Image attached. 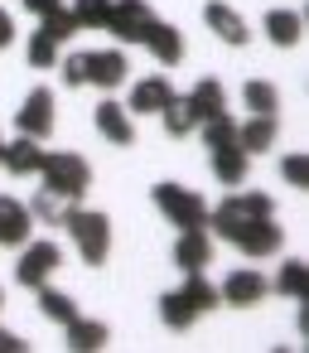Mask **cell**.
Wrapping results in <instances>:
<instances>
[{
    "instance_id": "6da1fadb",
    "label": "cell",
    "mask_w": 309,
    "mask_h": 353,
    "mask_svg": "<svg viewBox=\"0 0 309 353\" xmlns=\"http://www.w3.org/2000/svg\"><path fill=\"white\" fill-rule=\"evenodd\" d=\"M58 228L73 237V247H78V256H83L87 266H102V261L111 256V218H107V213H92V208L68 203Z\"/></svg>"
},
{
    "instance_id": "7a4b0ae2",
    "label": "cell",
    "mask_w": 309,
    "mask_h": 353,
    "mask_svg": "<svg viewBox=\"0 0 309 353\" xmlns=\"http://www.w3.org/2000/svg\"><path fill=\"white\" fill-rule=\"evenodd\" d=\"M39 184L63 199V203H78L87 189H92V165L73 150H44V165H39Z\"/></svg>"
},
{
    "instance_id": "3957f363",
    "label": "cell",
    "mask_w": 309,
    "mask_h": 353,
    "mask_svg": "<svg viewBox=\"0 0 309 353\" xmlns=\"http://www.w3.org/2000/svg\"><path fill=\"white\" fill-rule=\"evenodd\" d=\"M251 218H275V199L261 194V189H242V184H237V194H227L217 208H208V228H213L222 242H232V232H237L242 223H251Z\"/></svg>"
},
{
    "instance_id": "277c9868",
    "label": "cell",
    "mask_w": 309,
    "mask_h": 353,
    "mask_svg": "<svg viewBox=\"0 0 309 353\" xmlns=\"http://www.w3.org/2000/svg\"><path fill=\"white\" fill-rule=\"evenodd\" d=\"M150 199H155V208L184 232V228H208V203H203V194H193V189H184V184H155L150 189Z\"/></svg>"
},
{
    "instance_id": "5b68a950",
    "label": "cell",
    "mask_w": 309,
    "mask_h": 353,
    "mask_svg": "<svg viewBox=\"0 0 309 353\" xmlns=\"http://www.w3.org/2000/svg\"><path fill=\"white\" fill-rule=\"evenodd\" d=\"M232 247H237L242 256H251V261L280 256V247H285V228H280L275 218H251V223H242V228L232 232Z\"/></svg>"
},
{
    "instance_id": "8992f818",
    "label": "cell",
    "mask_w": 309,
    "mask_h": 353,
    "mask_svg": "<svg viewBox=\"0 0 309 353\" xmlns=\"http://www.w3.org/2000/svg\"><path fill=\"white\" fill-rule=\"evenodd\" d=\"M58 266H63V247L58 242H25L20 247V261H15V281L25 290H39Z\"/></svg>"
},
{
    "instance_id": "52a82bcc",
    "label": "cell",
    "mask_w": 309,
    "mask_h": 353,
    "mask_svg": "<svg viewBox=\"0 0 309 353\" xmlns=\"http://www.w3.org/2000/svg\"><path fill=\"white\" fill-rule=\"evenodd\" d=\"M266 276L256 271V266H237V271H227V281L217 285V305H232V310H251V305H261L266 300Z\"/></svg>"
},
{
    "instance_id": "ba28073f",
    "label": "cell",
    "mask_w": 309,
    "mask_h": 353,
    "mask_svg": "<svg viewBox=\"0 0 309 353\" xmlns=\"http://www.w3.org/2000/svg\"><path fill=\"white\" fill-rule=\"evenodd\" d=\"M155 25V10L145 0H111V15H107V30L121 39V44H140L145 30Z\"/></svg>"
},
{
    "instance_id": "9c48e42d",
    "label": "cell",
    "mask_w": 309,
    "mask_h": 353,
    "mask_svg": "<svg viewBox=\"0 0 309 353\" xmlns=\"http://www.w3.org/2000/svg\"><path fill=\"white\" fill-rule=\"evenodd\" d=\"M15 126H20V136L49 141V136H54V92H49V88H34V92L20 102V112H15Z\"/></svg>"
},
{
    "instance_id": "30bf717a",
    "label": "cell",
    "mask_w": 309,
    "mask_h": 353,
    "mask_svg": "<svg viewBox=\"0 0 309 353\" xmlns=\"http://www.w3.org/2000/svg\"><path fill=\"white\" fill-rule=\"evenodd\" d=\"M203 25H208L222 44H232V49H246V44H251V25L227 6V0H208V6H203Z\"/></svg>"
},
{
    "instance_id": "8fae6325",
    "label": "cell",
    "mask_w": 309,
    "mask_h": 353,
    "mask_svg": "<svg viewBox=\"0 0 309 353\" xmlns=\"http://www.w3.org/2000/svg\"><path fill=\"white\" fill-rule=\"evenodd\" d=\"M174 97H179V92H174V83H169L164 73H155V78H140V83L131 88L126 112H131V117H160Z\"/></svg>"
},
{
    "instance_id": "7c38bea8",
    "label": "cell",
    "mask_w": 309,
    "mask_h": 353,
    "mask_svg": "<svg viewBox=\"0 0 309 353\" xmlns=\"http://www.w3.org/2000/svg\"><path fill=\"white\" fill-rule=\"evenodd\" d=\"M92 121H97V136L111 141V145H131V141H136V121H131V112H126L111 92L92 107Z\"/></svg>"
},
{
    "instance_id": "4fadbf2b",
    "label": "cell",
    "mask_w": 309,
    "mask_h": 353,
    "mask_svg": "<svg viewBox=\"0 0 309 353\" xmlns=\"http://www.w3.org/2000/svg\"><path fill=\"white\" fill-rule=\"evenodd\" d=\"M126 73H131V63H126L121 49H97V54H87V83H92V88L116 92V88L126 83Z\"/></svg>"
},
{
    "instance_id": "5bb4252c",
    "label": "cell",
    "mask_w": 309,
    "mask_h": 353,
    "mask_svg": "<svg viewBox=\"0 0 309 353\" xmlns=\"http://www.w3.org/2000/svg\"><path fill=\"white\" fill-rule=\"evenodd\" d=\"M174 266L179 271H208L213 266V237L208 228H184L174 242Z\"/></svg>"
},
{
    "instance_id": "9a60e30c",
    "label": "cell",
    "mask_w": 309,
    "mask_h": 353,
    "mask_svg": "<svg viewBox=\"0 0 309 353\" xmlns=\"http://www.w3.org/2000/svg\"><path fill=\"white\" fill-rule=\"evenodd\" d=\"M30 228H34L30 203L0 194V247H25V242H30Z\"/></svg>"
},
{
    "instance_id": "2e32d148",
    "label": "cell",
    "mask_w": 309,
    "mask_h": 353,
    "mask_svg": "<svg viewBox=\"0 0 309 353\" xmlns=\"http://www.w3.org/2000/svg\"><path fill=\"white\" fill-rule=\"evenodd\" d=\"M39 165H44V141H34V136L6 141V155H0V170H10L15 179H30V174H39Z\"/></svg>"
},
{
    "instance_id": "e0dca14e",
    "label": "cell",
    "mask_w": 309,
    "mask_h": 353,
    "mask_svg": "<svg viewBox=\"0 0 309 353\" xmlns=\"http://www.w3.org/2000/svg\"><path fill=\"white\" fill-rule=\"evenodd\" d=\"M261 30H266V39L275 49H295L304 39V15L299 10H266L261 15Z\"/></svg>"
},
{
    "instance_id": "ac0fdd59",
    "label": "cell",
    "mask_w": 309,
    "mask_h": 353,
    "mask_svg": "<svg viewBox=\"0 0 309 353\" xmlns=\"http://www.w3.org/2000/svg\"><path fill=\"white\" fill-rule=\"evenodd\" d=\"M140 44H145L164 68H179V63H184V34H179L174 25H164V20H155V25L145 30V39H140Z\"/></svg>"
},
{
    "instance_id": "d6986e66",
    "label": "cell",
    "mask_w": 309,
    "mask_h": 353,
    "mask_svg": "<svg viewBox=\"0 0 309 353\" xmlns=\"http://www.w3.org/2000/svg\"><path fill=\"white\" fill-rule=\"evenodd\" d=\"M246 170H251V155L242 145H213V179L217 184L237 189V184H246Z\"/></svg>"
},
{
    "instance_id": "ffe728a7",
    "label": "cell",
    "mask_w": 309,
    "mask_h": 353,
    "mask_svg": "<svg viewBox=\"0 0 309 353\" xmlns=\"http://www.w3.org/2000/svg\"><path fill=\"white\" fill-rule=\"evenodd\" d=\"M63 334H68V348H73V353H97V348L111 343V329H107L102 319H83V314H73V319L63 324Z\"/></svg>"
},
{
    "instance_id": "44dd1931",
    "label": "cell",
    "mask_w": 309,
    "mask_h": 353,
    "mask_svg": "<svg viewBox=\"0 0 309 353\" xmlns=\"http://www.w3.org/2000/svg\"><path fill=\"white\" fill-rule=\"evenodd\" d=\"M280 136V121L275 117H251V121H237V145L246 155H266Z\"/></svg>"
},
{
    "instance_id": "7402d4cb",
    "label": "cell",
    "mask_w": 309,
    "mask_h": 353,
    "mask_svg": "<svg viewBox=\"0 0 309 353\" xmlns=\"http://www.w3.org/2000/svg\"><path fill=\"white\" fill-rule=\"evenodd\" d=\"M189 107L198 112V126L213 121V117H222V112H227V92H222V83H217V78H198L193 92H189Z\"/></svg>"
},
{
    "instance_id": "603a6c76",
    "label": "cell",
    "mask_w": 309,
    "mask_h": 353,
    "mask_svg": "<svg viewBox=\"0 0 309 353\" xmlns=\"http://www.w3.org/2000/svg\"><path fill=\"white\" fill-rule=\"evenodd\" d=\"M160 319H164L169 334H189V329L198 324V310H193L179 290H169V295H160Z\"/></svg>"
},
{
    "instance_id": "cb8c5ba5",
    "label": "cell",
    "mask_w": 309,
    "mask_h": 353,
    "mask_svg": "<svg viewBox=\"0 0 309 353\" xmlns=\"http://www.w3.org/2000/svg\"><path fill=\"white\" fill-rule=\"evenodd\" d=\"M179 295L198 310V314H208V310H217V285L203 276V271H184V285H179Z\"/></svg>"
},
{
    "instance_id": "d4e9b609",
    "label": "cell",
    "mask_w": 309,
    "mask_h": 353,
    "mask_svg": "<svg viewBox=\"0 0 309 353\" xmlns=\"http://www.w3.org/2000/svg\"><path fill=\"white\" fill-rule=\"evenodd\" d=\"M242 102H246L251 117H275V112H280V92H275L266 78H251V83L242 88Z\"/></svg>"
},
{
    "instance_id": "484cf974",
    "label": "cell",
    "mask_w": 309,
    "mask_h": 353,
    "mask_svg": "<svg viewBox=\"0 0 309 353\" xmlns=\"http://www.w3.org/2000/svg\"><path fill=\"white\" fill-rule=\"evenodd\" d=\"M160 121H164V131H169L174 141H184V136H193V131H198V112L189 107V97H174V102L160 112Z\"/></svg>"
},
{
    "instance_id": "4316f807",
    "label": "cell",
    "mask_w": 309,
    "mask_h": 353,
    "mask_svg": "<svg viewBox=\"0 0 309 353\" xmlns=\"http://www.w3.org/2000/svg\"><path fill=\"white\" fill-rule=\"evenodd\" d=\"M275 290L285 300H309V266L295 256V261H280V276H275Z\"/></svg>"
},
{
    "instance_id": "83f0119b",
    "label": "cell",
    "mask_w": 309,
    "mask_h": 353,
    "mask_svg": "<svg viewBox=\"0 0 309 353\" xmlns=\"http://www.w3.org/2000/svg\"><path fill=\"white\" fill-rule=\"evenodd\" d=\"M34 295H39V314H44V319H54V324H68V319L78 314V300H73V295H63V290H54L49 281H44Z\"/></svg>"
},
{
    "instance_id": "f1b7e54d",
    "label": "cell",
    "mask_w": 309,
    "mask_h": 353,
    "mask_svg": "<svg viewBox=\"0 0 309 353\" xmlns=\"http://www.w3.org/2000/svg\"><path fill=\"white\" fill-rule=\"evenodd\" d=\"M107 15H111V0H73L78 30H107Z\"/></svg>"
},
{
    "instance_id": "f546056e",
    "label": "cell",
    "mask_w": 309,
    "mask_h": 353,
    "mask_svg": "<svg viewBox=\"0 0 309 353\" xmlns=\"http://www.w3.org/2000/svg\"><path fill=\"white\" fill-rule=\"evenodd\" d=\"M39 30H44L54 44H68V39L78 34V20H73V10H63V6H58V10H49V15L39 20Z\"/></svg>"
},
{
    "instance_id": "4dcf8cb0",
    "label": "cell",
    "mask_w": 309,
    "mask_h": 353,
    "mask_svg": "<svg viewBox=\"0 0 309 353\" xmlns=\"http://www.w3.org/2000/svg\"><path fill=\"white\" fill-rule=\"evenodd\" d=\"M25 59H30V68H58V44H54L44 30H34V39H30V49H25Z\"/></svg>"
},
{
    "instance_id": "1f68e13d",
    "label": "cell",
    "mask_w": 309,
    "mask_h": 353,
    "mask_svg": "<svg viewBox=\"0 0 309 353\" xmlns=\"http://www.w3.org/2000/svg\"><path fill=\"white\" fill-rule=\"evenodd\" d=\"M198 131H203L208 150H213V145H237V121H232L227 112H222V117H213V121H203Z\"/></svg>"
},
{
    "instance_id": "d6a6232c",
    "label": "cell",
    "mask_w": 309,
    "mask_h": 353,
    "mask_svg": "<svg viewBox=\"0 0 309 353\" xmlns=\"http://www.w3.org/2000/svg\"><path fill=\"white\" fill-rule=\"evenodd\" d=\"M63 208H68L63 199H54L49 189H39V194H34V203H30V218H34V223H54V228H58V223H63Z\"/></svg>"
},
{
    "instance_id": "836d02e7",
    "label": "cell",
    "mask_w": 309,
    "mask_h": 353,
    "mask_svg": "<svg viewBox=\"0 0 309 353\" xmlns=\"http://www.w3.org/2000/svg\"><path fill=\"white\" fill-rule=\"evenodd\" d=\"M280 179H285L290 189H309V160H304V155H285V160H280Z\"/></svg>"
},
{
    "instance_id": "e575fe53",
    "label": "cell",
    "mask_w": 309,
    "mask_h": 353,
    "mask_svg": "<svg viewBox=\"0 0 309 353\" xmlns=\"http://www.w3.org/2000/svg\"><path fill=\"white\" fill-rule=\"evenodd\" d=\"M58 73H63L68 88H83V83H87V54H68V59H58Z\"/></svg>"
},
{
    "instance_id": "d590c367",
    "label": "cell",
    "mask_w": 309,
    "mask_h": 353,
    "mask_svg": "<svg viewBox=\"0 0 309 353\" xmlns=\"http://www.w3.org/2000/svg\"><path fill=\"white\" fill-rule=\"evenodd\" d=\"M30 343L20 339V334H10V329H0V353H25Z\"/></svg>"
},
{
    "instance_id": "8d00e7d4",
    "label": "cell",
    "mask_w": 309,
    "mask_h": 353,
    "mask_svg": "<svg viewBox=\"0 0 309 353\" xmlns=\"http://www.w3.org/2000/svg\"><path fill=\"white\" fill-rule=\"evenodd\" d=\"M20 6H25L30 15H39V20H44L49 10H58V6H63V0H20Z\"/></svg>"
},
{
    "instance_id": "74e56055",
    "label": "cell",
    "mask_w": 309,
    "mask_h": 353,
    "mask_svg": "<svg viewBox=\"0 0 309 353\" xmlns=\"http://www.w3.org/2000/svg\"><path fill=\"white\" fill-rule=\"evenodd\" d=\"M15 44V20H10V10H0V49H10Z\"/></svg>"
},
{
    "instance_id": "f35d334b",
    "label": "cell",
    "mask_w": 309,
    "mask_h": 353,
    "mask_svg": "<svg viewBox=\"0 0 309 353\" xmlns=\"http://www.w3.org/2000/svg\"><path fill=\"white\" fill-rule=\"evenodd\" d=\"M0 310H6V290H0Z\"/></svg>"
},
{
    "instance_id": "ab89813d",
    "label": "cell",
    "mask_w": 309,
    "mask_h": 353,
    "mask_svg": "<svg viewBox=\"0 0 309 353\" xmlns=\"http://www.w3.org/2000/svg\"><path fill=\"white\" fill-rule=\"evenodd\" d=\"M0 155H6V136H0Z\"/></svg>"
}]
</instances>
